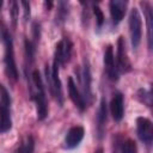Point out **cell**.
I'll return each instance as SVG.
<instances>
[{
  "label": "cell",
  "mask_w": 153,
  "mask_h": 153,
  "mask_svg": "<svg viewBox=\"0 0 153 153\" xmlns=\"http://www.w3.org/2000/svg\"><path fill=\"white\" fill-rule=\"evenodd\" d=\"M23 146V153H33L35 149V139L32 135H27L25 143L22 145Z\"/></svg>",
  "instance_id": "obj_23"
},
{
  "label": "cell",
  "mask_w": 153,
  "mask_h": 153,
  "mask_svg": "<svg viewBox=\"0 0 153 153\" xmlns=\"http://www.w3.org/2000/svg\"><path fill=\"white\" fill-rule=\"evenodd\" d=\"M44 6L47 7V10H49V8L53 6V2H51V1H49V2H48V1H45V2H44Z\"/></svg>",
  "instance_id": "obj_26"
},
{
  "label": "cell",
  "mask_w": 153,
  "mask_h": 153,
  "mask_svg": "<svg viewBox=\"0 0 153 153\" xmlns=\"http://www.w3.org/2000/svg\"><path fill=\"white\" fill-rule=\"evenodd\" d=\"M120 153H136L137 148H136V143L134 140L131 139H120L116 142Z\"/></svg>",
  "instance_id": "obj_19"
},
{
  "label": "cell",
  "mask_w": 153,
  "mask_h": 153,
  "mask_svg": "<svg viewBox=\"0 0 153 153\" xmlns=\"http://www.w3.org/2000/svg\"><path fill=\"white\" fill-rule=\"evenodd\" d=\"M59 69H60V63L57 60H53V66L49 67L48 65L45 66V78L47 82L50 90V93L55 98V100L62 106L63 104V94H62V84L59 76Z\"/></svg>",
  "instance_id": "obj_3"
},
{
  "label": "cell",
  "mask_w": 153,
  "mask_h": 153,
  "mask_svg": "<svg viewBox=\"0 0 153 153\" xmlns=\"http://www.w3.org/2000/svg\"><path fill=\"white\" fill-rule=\"evenodd\" d=\"M36 47L32 41L25 39L24 41V48H25V72H27V68H30L33 63L35 60V53H36Z\"/></svg>",
  "instance_id": "obj_17"
},
{
  "label": "cell",
  "mask_w": 153,
  "mask_h": 153,
  "mask_svg": "<svg viewBox=\"0 0 153 153\" xmlns=\"http://www.w3.org/2000/svg\"><path fill=\"white\" fill-rule=\"evenodd\" d=\"M68 94H69L71 100L79 109V111H84L86 109V102L84 99V96L80 93V91L76 87V84L74 82L72 76L68 78Z\"/></svg>",
  "instance_id": "obj_14"
},
{
  "label": "cell",
  "mask_w": 153,
  "mask_h": 153,
  "mask_svg": "<svg viewBox=\"0 0 153 153\" xmlns=\"http://www.w3.org/2000/svg\"><path fill=\"white\" fill-rule=\"evenodd\" d=\"M20 5L23 6V11H24V20L27 22L29 18H30V13H31V11H30V2H27V1H22Z\"/></svg>",
  "instance_id": "obj_25"
},
{
  "label": "cell",
  "mask_w": 153,
  "mask_h": 153,
  "mask_svg": "<svg viewBox=\"0 0 153 153\" xmlns=\"http://www.w3.org/2000/svg\"><path fill=\"white\" fill-rule=\"evenodd\" d=\"M136 98L139 99V102H141L142 104L147 105L148 108L152 106V93L149 90L146 88H139L136 92Z\"/></svg>",
  "instance_id": "obj_20"
},
{
  "label": "cell",
  "mask_w": 153,
  "mask_h": 153,
  "mask_svg": "<svg viewBox=\"0 0 153 153\" xmlns=\"http://www.w3.org/2000/svg\"><path fill=\"white\" fill-rule=\"evenodd\" d=\"M106 120H108V108H106V102L105 98L100 99V104H99V109L97 112V134H98V139L102 140L104 136V131H105V124H106Z\"/></svg>",
  "instance_id": "obj_15"
},
{
  "label": "cell",
  "mask_w": 153,
  "mask_h": 153,
  "mask_svg": "<svg viewBox=\"0 0 153 153\" xmlns=\"http://www.w3.org/2000/svg\"><path fill=\"white\" fill-rule=\"evenodd\" d=\"M116 57H117V67L116 68L118 72L127 73L131 69V65H130V61H129V57L127 54V49H126V42H124V38L122 36L118 37V39H117Z\"/></svg>",
  "instance_id": "obj_8"
},
{
  "label": "cell",
  "mask_w": 153,
  "mask_h": 153,
  "mask_svg": "<svg viewBox=\"0 0 153 153\" xmlns=\"http://www.w3.org/2000/svg\"><path fill=\"white\" fill-rule=\"evenodd\" d=\"M31 31H32V43L35 45L38 44L39 38H41V24L38 22H33L32 26H31Z\"/></svg>",
  "instance_id": "obj_22"
},
{
  "label": "cell",
  "mask_w": 153,
  "mask_h": 153,
  "mask_svg": "<svg viewBox=\"0 0 153 153\" xmlns=\"http://www.w3.org/2000/svg\"><path fill=\"white\" fill-rule=\"evenodd\" d=\"M31 82L33 85L31 86V99L36 104L37 120L43 121L48 116V103H47L44 85L38 69H33L31 72Z\"/></svg>",
  "instance_id": "obj_1"
},
{
  "label": "cell",
  "mask_w": 153,
  "mask_h": 153,
  "mask_svg": "<svg viewBox=\"0 0 153 153\" xmlns=\"http://www.w3.org/2000/svg\"><path fill=\"white\" fill-rule=\"evenodd\" d=\"M140 5L143 8L145 12V18L147 23V41H148V49H152V22H153V12H152V6L147 1H141Z\"/></svg>",
  "instance_id": "obj_16"
},
{
  "label": "cell",
  "mask_w": 153,
  "mask_h": 153,
  "mask_svg": "<svg viewBox=\"0 0 153 153\" xmlns=\"http://www.w3.org/2000/svg\"><path fill=\"white\" fill-rule=\"evenodd\" d=\"M72 48H73V43L71 42V39L68 37H63L55 48V54H54V59L59 61L60 66H65L72 55Z\"/></svg>",
  "instance_id": "obj_7"
},
{
  "label": "cell",
  "mask_w": 153,
  "mask_h": 153,
  "mask_svg": "<svg viewBox=\"0 0 153 153\" xmlns=\"http://www.w3.org/2000/svg\"><path fill=\"white\" fill-rule=\"evenodd\" d=\"M94 153H104V151H103V148H98V149H97Z\"/></svg>",
  "instance_id": "obj_28"
},
{
  "label": "cell",
  "mask_w": 153,
  "mask_h": 153,
  "mask_svg": "<svg viewBox=\"0 0 153 153\" xmlns=\"http://www.w3.org/2000/svg\"><path fill=\"white\" fill-rule=\"evenodd\" d=\"M129 33L131 47L136 49L140 45L142 37V20L137 8H131L129 13Z\"/></svg>",
  "instance_id": "obj_5"
},
{
  "label": "cell",
  "mask_w": 153,
  "mask_h": 153,
  "mask_svg": "<svg viewBox=\"0 0 153 153\" xmlns=\"http://www.w3.org/2000/svg\"><path fill=\"white\" fill-rule=\"evenodd\" d=\"M110 112L116 122H120L124 115V97L121 92H115L110 102Z\"/></svg>",
  "instance_id": "obj_12"
},
{
  "label": "cell",
  "mask_w": 153,
  "mask_h": 153,
  "mask_svg": "<svg viewBox=\"0 0 153 153\" xmlns=\"http://www.w3.org/2000/svg\"><path fill=\"white\" fill-rule=\"evenodd\" d=\"M84 134H85V130H84V128L81 126H74V127H72L67 131V134L65 136V147L67 149H74V148H76L80 145V142L82 141Z\"/></svg>",
  "instance_id": "obj_9"
},
{
  "label": "cell",
  "mask_w": 153,
  "mask_h": 153,
  "mask_svg": "<svg viewBox=\"0 0 153 153\" xmlns=\"http://www.w3.org/2000/svg\"><path fill=\"white\" fill-rule=\"evenodd\" d=\"M18 2L17 1H11V7H10V13H11V18H12V24L13 27L17 26V20H18Z\"/></svg>",
  "instance_id": "obj_24"
},
{
  "label": "cell",
  "mask_w": 153,
  "mask_h": 153,
  "mask_svg": "<svg viewBox=\"0 0 153 153\" xmlns=\"http://www.w3.org/2000/svg\"><path fill=\"white\" fill-rule=\"evenodd\" d=\"M126 8H127V1L112 0L109 2V10H110L112 25H117L123 19L124 13H126Z\"/></svg>",
  "instance_id": "obj_13"
},
{
  "label": "cell",
  "mask_w": 153,
  "mask_h": 153,
  "mask_svg": "<svg viewBox=\"0 0 153 153\" xmlns=\"http://www.w3.org/2000/svg\"><path fill=\"white\" fill-rule=\"evenodd\" d=\"M92 10H93V13L96 16V24H97V30L99 31L104 24V14H103V11L100 10V7L98 5H92Z\"/></svg>",
  "instance_id": "obj_21"
},
{
  "label": "cell",
  "mask_w": 153,
  "mask_h": 153,
  "mask_svg": "<svg viewBox=\"0 0 153 153\" xmlns=\"http://www.w3.org/2000/svg\"><path fill=\"white\" fill-rule=\"evenodd\" d=\"M11 128V96L8 90L0 82V133H7Z\"/></svg>",
  "instance_id": "obj_4"
},
{
  "label": "cell",
  "mask_w": 153,
  "mask_h": 153,
  "mask_svg": "<svg viewBox=\"0 0 153 153\" xmlns=\"http://www.w3.org/2000/svg\"><path fill=\"white\" fill-rule=\"evenodd\" d=\"M69 14L68 10V2L66 1H59L57 2V10H56V16H55V24L61 25L63 24Z\"/></svg>",
  "instance_id": "obj_18"
},
{
  "label": "cell",
  "mask_w": 153,
  "mask_h": 153,
  "mask_svg": "<svg viewBox=\"0 0 153 153\" xmlns=\"http://www.w3.org/2000/svg\"><path fill=\"white\" fill-rule=\"evenodd\" d=\"M136 134L139 139L149 147L153 141V124L151 120L147 117H137L136 118Z\"/></svg>",
  "instance_id": "obj_6"
},
{
  "label": "cell",
  "mask_w": 153,
  "mask_h": 153,
  "mask_svg": "<svg viewBox=\"0 0 153 153\" xmlns=\"http://www.w3.org/2000/svg\"><path fill=\"white\" fill-rule=\"evenodd\" d=\"M81 76H79L80 82L82 85V91H84V99L87 103V100L92 99V91H91V85H92V76H91V69H90V63L85 59L84 65H82V71H81Z\"/></svg>",
  "instance_id": "obj_10"
},
{
  "label": "cell",
  "mask_w": 153,
  "mask_h": 153,
  "mask_svg": "<svg viewBox=\"0 0 153 153\" xmlns=\"http://www.w3.org/2000/svg\"><path fill=\"white\" fill-rule=\"evenodd\" d=\"M2 4H4V2H2V1H0V8H1V6H2Z\"/></svg>",
  "instance_id": "obj_29"
},
{
  "label": "cell",
  "mask_w": 153,
  "mask_h": 153,
  "mask_svg": "<svg viewBox=\"0 0 153 153\" xmlns=\"http://www.w3.org/2000/svg\"><path fill=\"white\" fill-rule=\"evenodd\" d=\"M14 153H23V146L20 145V146L18 147V149H17V151H16Z\"/></svg>",
  "instance_id": "obj_27"
},
{
  "label": "cell",
  "mask_w": 153,
  "mask_h": 153,
  "mask_svg": "<svg viewBox=\"0 0 153 153\" xmlns=\"http://www.w3.org/2000/svg\"><path fill=\"white\" fill-rule=\"evenodd\" d=\"M0 37L4 42L5 47V54H4V63H5V72L6 75L16 81L18 79V69L16 66L14 60V49H13V39L12 36L7 29V26L4 23H0Z\"/></svg>",
  "instance_id": "obj_2"
},
{
  "label": "cell",
  "mask_w": 153,
  "mask_h": 153,
  "mask_svg": "<svg viewBox=\"0 0 153 153\" xmlns=\"http://www.w3.org/2000/svg\"><path fill=\"white\" fill-rule=\"evenodd\" d=\"M104 66L108 78L111 81L118 80V71L115 66V56H114V49L111 45H108L104 51Z\"/></svg>",
  "instance_id": "obj_11"
}]
</instances>
